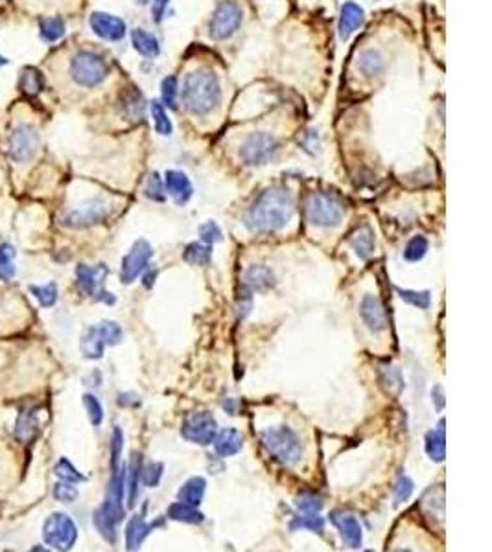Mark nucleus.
<instances>
[{
	"label": "nucleus",
	"instance_id": "nucleus-39",
	"mask_svg": "<svg viewBox=\"0 0 492 552\" xmlns=\"http://www.w3.org/2000/svg\"><path fill=\"white\" fill-rule=\"evenodd\" d=\"M30 293L39 300L43 308H52L58 300V286L56 284H44V286H30Z\"/></svg>",
	"mask_w": 492,
	"mask_h": 552
},
{
	"label": "nucleus",
	"instance_id": "nucleus-58",
	"mask_svg": "<svg viewBox=\"0 0 492 552\" xmlns=\"http://www.w3.org/2000/svg\"><path fill=\"white\" fill-rule=\"evenodd\" d=\"M135 2H137V4H139V6H146L149 2V0H135Z\"/></svg>",
	"mask_w": 492,
	"mask_h": 552
},
{
	"label": "nucleus",
	"instance_id": "nucleus-51",
	"mask_svg": "<svg viewBox=\"0 0 492 552\" xmlns=\"http://www.w3.org/2000/svg\"><path fill=\"white\" fill-rule=\"evenodd\" d=\"M199 236H201V239H203V243H209V245H212V243H218L223 239V234H221V229L218 227V223H216V221H207V223L201 225Z\"/></svg>",
	"mask_w": 492,
	"mask_h": 552
},
{
	"label": "nucleus",
	"instance_id": "nucleus-41",
	"mask_svg": "<svg viewBox=\"0 0 492 552\" xmlns=\"http://www.w3.org/2000/svg\"><path fill=\"white\" fill-rule=\"evenodd\" d=\"M426 253H428V239L419 234V236H413L406 245L404 258H406L407 262H419V260L426 256Z\"/></svg>",
	"mask_w": 492,
	"mask_h": 552
},
{
	"label": "nucleus",
	"instance_id": "nucleus-24",
	"mask_svg": "<svg viewBox=\"0 0 492 552\" xmlns=\"http://www.w3.org/2000/svg\"><path fill=\"white\" fill-rule=\"evenodd\" d=\"M426 453L430 455L433 462H443L446 457V437H445V420H441L437 429L426 434Z\"/></svg>",
	"mask_w": 492,
	"mask_h": 552
},
{
	"label": "nucleus",
	"instance_id": "nucleus-49",
	"mask_svg": "<svg viewBox=\"0 0 492 552\" xmlns=\"http://www.w3.org/2000/svg\"><path fill=\"white\" fill-rule=\"evenodd\" d=\"M413 490H415L413 481H411L410 477L402 475L397 481V484H395V505L398 506L402 503H406L411 497V494H413Z\"/></svg>",
	"mask_w": 492,
	"mask_h": 552
},
{
	"label": "nucleus",
	"instance_id": "nucleus-35",
	"mask_svg": "<svg viewBox=\"0 0 492 552\" xmlns=\"http://www.w3.org/2000/svg\"><path fill=\"white\" fill-rule=\"evenodd\" d=\"M15 249L10 243H2L0 245V280L10 282L15 276Z\"/></svg>",
	"mask_w": 492,
	"mask_h": 552
},
{
	"label": "nucleus",
	"instance_id": "nucleus-27",
	"mask_svg": "<svg viewBox=\"0 0 492 552\" xmlns=\"http://www.w3.org/2000/svg\"><path fill=\"white\" fill-rule=\"evenodd\" d=\"M43 89H44L43 74L34 67L23 68V72H20L19 76V91L23 92V94L30 96V98H34V96H37Z\"/></svg>",
	"mask_w": 492,
	"mask_h": 552
},
{
	"label": "nucleus",
	"instance_id": "nucleus-30",
	"mask_svg": "<svg viewBox=\"0 0 492 552\" xmlns=\"http://www.w3.org/2000/svg\"><path fill=\"white\" fill-rule=\"evenodd\" d=\"M168 518L173 519V521H181V523H190V525H197L203 521V514H201L197 506H190L187 503H181L177 501L173 503L170 508H168Z\"/></svg>",
	"mask_w": 492,
	"mask_h": 552
},
{
	"label": "nucleus",
	"instance_id": "nucleus-6",
	"mask_svg": "<svg viewBox=\"0 0 492 552\" xmlns=\"http://www.w3.org/2000/svg\"><path fill=\"white\" fill-rule=\"evenodd\" d=\"M43 538L48 547L56 548V551H68L74 547L78 539V527L67 514L56 512V514L48 515L44 521Z\"/></svg>",
	"mask_w": 492,
	"mask_h": 552
},
{
	"label": "nucleus",
	"instance_id": "nucleus-36",
	"mask_svg": "<svg viewBox=\"0 0 492 552\" xmlns=\"http://www.w3.org/2000/svg\"><path fill=\"white\" fill-rule=\"evenodd\" d=\"M292 530H312V532L323 534L325 530V519L319 514H302L297 515L292 521Z\"/></svg>",
	"mask_w": 492,
	"mask_h": 552
},
{
	"label": "nucleus",
	"instance_id": "nucleus-40",
	"mask_svg": "<svg viewBox=\"0 0 492 552\" xmlns=\"http://www.w3.org/2000/svg\"><path fill=\"white\" fill-rule=\"evenodd\" d=\"M397 293L404 302L415 306V308H419V310H428V308H430V302H431L430 291H411V289H398L397 287Z\"/></svg>",
	"mask_w": 492,
	"mask_h": 552
},
{
	"label": "nucleus",
	"instance_id": "nucleus-16",
	"mask_svg": "<svg viewBox=\"0 0 492 552\" xmlns=\"http://www.w3.org/2000/svg\"><path fill=\"white\" fill-rule=\"evenodd\" d=\"M332 523L338 527L340 536L343 539L345 545H349L350 548H359L364 543V530L362 525L352 514H345V512H334L332 514Z\"/></svg>",
	"mask_w": 492,
	"mask_h": 552
},
{
	"label": "nucleus",
	"instance_id": "nucleus-10",
	"mask_svg": "<svg viewBox=\"0 0 492 552\" xmlns=\"http://www.w3.org/2000/svg\"><path fill=\"white\" fill-rule=\"evenodd\" d=\"M218 433V424L212 413L209 410H197L192 413L181 425V434L185 440L199 446H209Z\"/></svg>",
	"mask_w": 492,
	"mask_h": 552
},
{
	"label": "nucleus",
	"instance_id": "nucleus-7",
	"mask_svg": "<svg viewBox=\"0 0 492 552\" xmlns=\"http://www.w3.org/2000/svg\"><path fill=\"white\" fill-rule=\"evenodd\" d=\"M277 151V138L260 131V133H253L245 138L242 148H240V158L247 166H262V164L271 161Z\"/></svg>",
	"mask_w": 492,
	"mask_h": 552
},
{
	"label": "nucleus",
	"instance_id": "nucleus-56",
	"mask_svg": "<svg viewBox=\"0 0 492 552\" xmlns=\"http://www.w3.org/2000/svg\"><path fill=\"white\" fill-rule=\"evenodd\" d=\"M431 400H433L437 410H443V407H445V392H443V387L441 385L433 387V391H431Z\"/></svg>",
	"mask_w": 492,
	"mask_h": 552
},
{
	"label": "nucleus",
	"instance_id": "nucleus-14",
	"mask_svg": "<svg viewBox=\"0 0 492 552\" xmlns=\"http://www.w3.org/2000/svg\"><path fill=\"white\" fill-rule=\"evenodd\" d=\"M359 315L371 332L378 334L387 328V311L376 295H365L359 304Z\"/></svg>",
	"mask_w": 492,
	"mask_h": 552
},
{
	"label": "nucleus",
	"instance_id": "nucleus-26",
	"mask_svg": "<svg viewBox=\"0 0 492 552\" xmlns=\"http://www.w3.org/2000/svg\"><path fill=\"white\" fill-rule=\"evenodd\" d=\"M106 346L107 344L106 341H104V337H102L98 326L87 328V332L82 337V352L87 359H100V357L104 356Z\"/></svg>",
	"mask_w": 492,
	"mask_h": 552
},
{
	"label": "nucleus",
	"instance_id": "nucleus-53",
	"mask_svg": "<svg viewBox=\"0 0 492 552\" xmlns=\"http://www.w3.org/2000/svg\"><path fill=\"white\" fill-rule=\"evenodd\" d=\"M122 446H124V437H122V431L116 427L113 431V438H111V470H116L120 466Z\"/></svg>",
	"mask_w": 492,
	"mask_h": 552
},
{
	"label": "nucleus",
	"instance_id": "nucleus-43",
	"mask_svg": "<svg viewBox=\"0 0 492 552\" xmlns=\"http://www.w3.org/2000/svg\"><path fill=\"white\" fill-rule=\"evenodd\" d=\"M94 525L98 532L104 536V539H107L109 543L116 541V523L115 521H111L100 508L94 512Z\"/></svg>",
	"mask_w": 492,
	"mask_h": 552
},
{
	"label": "nucleus",
	"instance_id": "nucleus-8",
	"mask_svg": "<svg viewBox=\"0 0 492 552\" xmlns=\"http://www.w3.org/2000/svg\"><path fill=\"white\" fill-rule=\"evenodd\" d=\"M242 24V8L236 4L235 0H223L218 4L214 15H212L211 24H209V34L216 41H223L235 34Z\"/></svg>",
	"mask_w": 492,
	"mask_h": 552
},
{
	"label": "nucleus",
	"instance_id": "nucleus-44",
	"mask_svg": "<svg viewBox=\"0 0 492 552\" xmlns=\"http://www.w3.org/2000/svg\"><path fill=\"white\" fill-rule=\"evenodd\" d=\"M83 405H85L91 424L94 425V427H98V425L104 422V407H102V403L98 401V398L92 394H85L83 396Z\"/></svg>",
	"mask_w": 492,
	"mask_h": 552
},
{
	"label": "nucleus",
	"instance_id": "nucleus-9",
	"mask_svg": "<svg viewBox=\"0 0 492 552\" xmlns=\"http://www.w3.org/2000/svg\"><path fill=\"white\" fill-rule=\"evenodd\" d=\"M107 267L104 263L100 265H85V263H80L76 267V278H78V287L82 289L83 295L87 296H94L96 300H102L106 304H113L115 302V296L107 293L106 289H102L104 282H106L107 276Z\"/></svg>",
	"mask_w": 492,
	"mask_h": 552
},
{
	"label": "nucleus",
	"instance_id": "nucleus-22",
	"mask_svg": "<svg viewBox=\"0 0 492 552\" xmlns=\"http://www.w3.org/2000/svg\"><path fill=\"white\" fill-rule=\"evenodd\" d=\"M152 529L153 525L146 523L142 514H137L129 519L128 529H125V545H128L129 551H137L146 539V536L152 532Z\"/></svg>",
	"mask_w": 492,
	"mask_h": 552
},
{
	"label": "nucleus",
	"instance_id": "nucleus-42",
	"mask_svg": "<svg viewBox=\"0 0 492 552\" xmlns=\"http://www.w3.org/2000/svg\"><path fill=\"white\" fill-rule=\"evenodd\" d=\"M54 472H56V475H58L59 479H61V481L74 482V484L85 481V477H83L82 473L78 472L76 468L72 466V464L67 460V458H59V460L56 462V466H54Z\"/></svg>",
	"mask_w": 492,
	"mask_h": 552
},
{
	"label": "nucleus",
	"instance_id": "nucleus-38",
	"mask_svg": "<svg viewBox=\"0 0 492 552\" xmlns=\"http://www.w3.org/2000/svg\"><path fill=\"white\" fill-rule=\"evenodd\" d=\"M152 116H153V124H155V131L163 137H170L173 131L172 122L168 118L166 111H164L163 104L159 101H153L152 104Z\"/></svg>",
	"mask_w": 492,
	"mask_h": 552
},
{
	"label": "nucleus",
	"instance_id": "nucleus-52",
	"mask_svg": "<svg viewBox=\"0 0 492 552\" xmlns=\"http://www.w3.org/2000/svg\"><path fill=\"white\" fill-rule=\"evenodd\" d=\"M161 94H163V101L168 107H176L177 101V77L168 76L163 80L161 85Z\"/></svg>",
	"mask_w": 492,
	"mask_h": 552
},
{
	"label": "nucleus",
	"instance_id": "nucleus-29",
	"mask_svg": "<svg viewBox=\"0 0 492 552\" xmlns=\"http://www.w3.org/2000/svg\"><path fill=\"white\" fill-rule=\"evenodd\" d=\"M131 41H133L135 50L144 56V58H157L159 52H161V46H159V41L155 35L144 32V30L137 28L133 30L131 34Z\"/></svg>",
	"mask_w": 492,
	"mask_h": 552
},
{
	"label": "nucleus",
	"instance_id": "nucleus-23",
	"mask_svg": "<svg viewBox=\"0 0 492 552\" xmlns=\"http://www.w3.org/2000/svg\"><path fill=\"white\" fill-rule=\"evenodd\" d=\"M39 431V422H37V414H35L34 409L30 410H23L19 414V418L15 422V429L13 434L19 442L26 444L30 440H34L35 434Z\"/></svg>",
	"mask_w": 492,
	"mask_h": 552
},
{
	"label": "nucleus",
	"instance_id": "nucleus-1",
	"mask_svg": "<svg viewBox=\"0 0 492 552\" xmlns=\"http://www.w3.org/2000/svg\"><path fill=\"white\" fill-rule=\"evenodd\" d=\"M295 212V199L292 192L282 186L264 190L245 214V227L251 232L273 234L290 223Z\"/></svg>",
	"mask_w": 492,
	"mask_h": 552
},
{
	"label": "nucleus",
	"instance_id": "nucleus-31",
	"mask_svg": "<svg viewBox=\"0 0 492 552\" xmlns=\"http://www.w3.org/2000/svg\"><path fill=\"white\" fill-rule=\"evenodd\" d=\"M212 258V247L209 243H190L183 253V260L190 265H209Z\"/></svg>",
	"mask_w": 492,
	"mask_h": 552
},
{
	"label": "nucleus",
	"instance_id": "nucleus-25",
	"mask_svg": "<svg viewBox=\"0 0 492 552\" xmlns=\"http://www.w3.org/2000/svg\"><path fill=\"white\" fill-rule=\"evenodd\" d=\"M205 479H203V477H192V479H188V481L181 486V490L177 491V499L190 506H199L201 501H203V495H205Z\"/></svg>",
	"mask_w": 492,
	"mask_h": 552
},
{
	"label": "nucleus",
	"instance_id": "nucleus-3",
	"mask_svg": "<svg viewBox=\"0 0 492 552\" xmlns=\"http://www.w3.org/2000/svg\"><path fill=\"white\" fill-rule=\"evenodd\" d=\"M262 446L266 451L271 455L282 466H295L297 462L302 458V446L301 440L297 437L293 429L288 425H277V427H269L262 431L260 434Z\"/></svg>",
	"mask_w": 492,
	"mask_h": 552
},
{
	"label": "nucleus",
	"instance_id": "nucleus-59",
	"mask_svg": "<svg viewBox=\"0 0 492 552\" xmlns=\"http://www.w3.org/2000/svg\"><path fill=\"white\" fill-rule=\"evenodd\" d=\"M6 63H8V59H6V58H2V56H0V67H4Z\"/></svg>",
	"mask_w": 492,
	"mask_h": 552
},
{
	"label": "nucleus",
	"instance_id": "nucleus-21",
	"mask_svg": "<svg viewBox=\"0 0 492 552\" xmlns=\"http://www.w3.org/2000/svg\"><path fill=\"white\" fill-rule=\"evenodd\" d=\"M349 242L359 260H369L371 254L374 253V232L369 225H364L358 230H354L350 234Z\"/></svg>",
	"mask_w": 492,
	"mask_h": 552
},
{
	"label": "nucleus",
	"instance_id": "nucleus-28",
	"mask_svg": "<svg viewBox=\"0 0 492 552\" xmlns=\"http://www.w3.org/2000/svg\"><path fill=\"white\" fill-rule=\"evenodd\" d=\"M122 111H124L125 118L131 122H139L144 116V98L135 87L128 89L122 94Z\"/></svg>",
	"mask_w": 492,
	"mask_h": 552
},
{
	"label": "nucleus",
	"instance_id": "nucleus-54",
	"mask_svg": "<svg viewBox=\"0 0 492 552\" xmlns=\"http://www.w3.org/2000/svg\"><path fill=\"white\" fill-rule=\"evenodd\" d=\"M251 308H253V296L249 291H244V295L240 296L238 304H236V313H238L240 319H245L251 313Z\"/></svg>",
	"mask_w": 492,
	"mask_h": 552
},
{
	"label": "nucleus",
	"instance_id": "nucleus-2",
	"mask_svg": "<svg viewBox=\"0 0 492 552\" xmlns=\"http://www.w3.org/2000/svg\"><path fill=\"white\" fill-rule=\"evenodd\" d=\"M181 98L190 115H211L221 100L220 80L209 68H197L185 77Z\"/></svg>",
	"mask_w": 492,
	"mask_h": 552
},
{
	"label": "nucleus",
	"instance_id": "nucleus-12",
	"mask_svg": "<svg viewBox=\"0 0 492 552\" xmlns=\"http://www.w3.org/2000/svg\"><path fill=\"white\" fill-rule=\"evenodd\" d=\"M153 256V249L146 239H139L133 243V247L122 260V269H120V280L122 284H131L146 271L149 260Z\"/></svg>",
	"mask_w": 492,
	"mask_h": 552
},
{
	"label": "nucleus",
	"instance_id": "nucleus-11",
	"mask_svg": "<svg viewBox=\"0 0 492 552\" xmlns=\"http://www.w3.org/2000/svg\"><path fill=\"white\" fill-rule=\"evenodd\" d=\"M107 214H109V203L106 199L96 197V199L87 201L76 208L68 210L67 214L63 215L61 223L65 227H72V229H85V227H92V225L104 221Z\"/></svg>",
	"mask_w": 492,
	"mask_h": 552
},
{
	"label": "nucleus",
	"instance_id": "nucleus-15",
	"mask_svg": "<svg viewBox=\"0 0 492 552\" xmlns=\"http://www.w3.org/2000/svg\"><path fill=\"white\" fill-rule=\"evenodd\" d=\"M91 28L98 37L106 39V41H120L125 35V23L115 15L102 13L94 11L91 15Z\"/></svg>",
	"mask_w": 492,
	"mask_h": 552
},
{
	"label": "nucleus",
	"instance_id": "nucleus-5",
	"mask_svg": "<svg viewBox=\"0 0 492 552\" xmlns=\"http://www.w3.org/2000/svg\"><path fill=\"white\" fill-rule=\"evenodd\" d=\"M70 76L82 87H96L109 76V65L100 54L78 52L70 61Z\"/></svg>",
	"mask_w": 492,
	"mask_h": 552
},
{
	"label": "nucleus",
	"instance_id": "nucleus-13",
	"mask_svg": "<svg viewBox=\"0 0 492 552\" xmlns=\"http://www.w3.org/2000/svg\"><path fill=\"white\" fill-rule=\"evenodd\" d=\"M39 148V134L34 125L20 124L10 137V155L13 161L24 162L32 158Z\"/></svg>",
	"mask_w": 492,
	"mask_h": 552
},
{
	"label": "nucleus",
	"instance_id": "nucleus-55",
	"mask_svg": "<svg viewBox=\"0 0 492 552\" xmlns=\"http://www.w3.org/2000/svg\"><path fill=\"white\" fill-rule=\"evenodd\" d=\"M168 2H170V0H153L152 17L155 23H161V20H163L164 11H166V8H168Z\"/></svg>",
	"mask_w": 492,
	"mask_h": 552
},
{
	"label": "nucleus",
	"instance_id": "nucleus-45",
	"mask_svg": "<svg viewBox=\"0 0 492 552\" xmlns=\"http://www.w3.org/2000/svg\"><path fill=\"white\" fill-rule=\"evenodd\" d=\"M295 506L301 514H319L321 508H323V501L314 494H305L297 497Z\"/></svg>",
	"mask_w": 492,
	"mask_h": 552
},
{
	"label": "nucleus",
	"instance_id": "nucleus-20",
	"mask_svg": "<svg viewBox=\"0 0 492 552\" xmlns=\"http://www.w3.org/2000/svg\"><path fill=\"white\" fill-rule=\"evenodd\" d=\"M244 284L251 291H268L275 286V275L269 267L254 263L245 271Z\"/></svg>",
	"mask_w": 492,
	"mask_h": 552
},
{
	"label": "nucleus",
	"instance_id": "nucleus-47",
	"mask_svg": "<svg viewBox=\"0 0 492 552\" xmlns=\"http://www.w3.org/2000/svg\"><path fill=\"white\" fill-rule=\"evenodd\" d=\"M163 470L164 466L161 464V462H149L148 466L142 468V482L144 486H148V488H155V486L161 482V477H163Z\"/></svg>",
	"mask_w": 492,
	"mask_h": 552
},
{
	"label": "nucleus",
	"instance_id": "nucleus-32",
	"mask_svg": "<svg viewBox=\"0 0 492 552\" xmlns=\"http://www.w3.org/2000/svg\"><path fill=\"white\" fill-rule=\"evenodd\" d=\"M358 70L365 77H374L383 70V58L376 50H365L358 59Z\"/></svg>",
	"mask_w": 492,
	"mask_h": 552
},
{
	"label": "nucleus",
	"instance_id": "nucleus-48",
	"mask_svg": "<svg viewBox=\"0 0 492 552\" xmlns=\"http://www.w3.org/2000/svg\"><path fill=\"white\" fill-rule=\"evenodd\" d=\"M98 330H100L102 337H104L106 344H109V346L118 344L120 339H122V328H120L116 322H113V320H104L102 324H98Z\"/></svg>",
	"mask_w": 492,
	"mask_h": 552
},
{
	"label": "nucleus",
	"instance_id": "nucleus-33",
	"mask_svg": "<svg viewBox=\"0 0 492 552\" xmlns=\"http://www.w3.org/2000/svg\"><path fill=\"white\" fill-rule=\"evenodd\" d=\"M39 30H41V37L47 43H54L65 35V23L59 17H47V19L41 20L39 24Z\"/></svg>",
	"mask_w": 492,
	"mask_h": 552
},
{
	"label": "nucleus",
	"instance_id": "nucleus-46",
	"mask_svg": "<svg viewBox=\"0 0 492 552\" xmlns=\"http://www.w3.org/2000/svg\"><path fill=\"white\" fill-rule=\"evenodd\" d=\"M144 194H146V197H148V199L157 201V203L164 201V197H166V192H164L163 181H161L159 173H152V175L148 177V181H146V188H144Z\"/></svg>",
	"mask_w": 492,
	"mask_h": 552
},
{
	"label": "nucleus",
	"instance_id": "nucleus-34",
	"mask_svg": "<svg viewBox=\"0 0 492 552\" xmlns=\"http://www.w3.org/2000/svg\"><path fill=\"white\" fill-rule=\"evenodd\" d=\"M380 381H382L387 391L393 392V394H400V391L404 389V380H402L400 370L397 367H393V365H386V367L380 368Z\"/></svg>",
	"mask_w": 492,
	"mask_h": 552
},
{
	"label": "nucleus",
	"instance_id": "nucleus-37",
	"mask_svg": "<svg viewBox=\"0 0 492 552\" xmlns=\"http://www.w3.org/2000/svg\"><path fill=\"white\" fill-rule=\"evenodd\" d=\"M140 477H142V460H140V455H133V460L129 466V506H135L137 503Z\"/></svg>",
	"mask_w": 492,
	"mask_h": 552
},
{
	"label": "nucleus",
	"instance_id": "nucleus-18",
	"mask_svg": "<svg viewBox=\"0 0 492 552\" xmlns=\"http://www.w3.org/2000/svg\"><path fill=\"white\" fill-rule=\"evenodd\" d=\"M365 20V11L364 8L356 2H345L341 6V13H340V24H338V30H340V39L341 41H347L350 39V35L356 32V30L364 24Z\"/></svg>",
	"mask_w": 492,
	"mask_h": 552
},
{
	"label": "nucleus",
	"instance_id": "nucleus-50",
	"mask_svg": "<svg viewBox=\"0 0 492 552\" xmlns=\"http://www.w3.org/2000/svg\"><path fill=\"white\" fill-rule=\"evenodd\" d=\"M54 497L61 501V503H72L78 497V488L74 486V482H58V484L54 486Z\"/></svg>",
	"mask_w": 492,
	"mask_h": 552
},
{
	"label": "nucleus",
	"instance_id": "nucleus-57",
	"mask_svg": "<svg viewBox=\"0 0 492 552\" xmlns=\"http://www.w3.org/2000/svg\"><path fill=\"white\" fill-rule=\"evenodd\" d=\"M155 276H157V272H149V275L144 276V286L152 287V284L155 282Z\"/></svg>",
	"mask_w": 492,
	"mask_h": 552
},
{
	"label": "nucleus",
	"instance_id": "nucleus-17",
	"mask_svg": "<svg viewBox=\"0 0 492 552\" xmlns=\"http://www.w3.org/2000/svg\"><path fill=\"white\" fill-rule=\"evenodd\" d=\"M164 188H166V192L177 205H187L192 194H194V188H192V182L187 177V173L177 172V170L166 172V175H164Z\"/></svg>",
	"mask_w": 492,
	"mask_h": 552
},
{
	"label": "nucleus",
	"instance_id": "nucleus-19",
	"mask_svg": "<svg viewBox=\"0 0 492 552\" xmlns=\"http://www.w3.org/2000/svg\"><path fill=\"white\" fill-rule=\"evenodd\" d=\"M212 442H214V449L220 457H233L244 446V437L236 429L227 427L221 429L220 433H216Z\"/></svg>",
	"mask_w": 492,
	"mask_h": 552
},
{
	"label": "nucleus",
	"instance_id": "nucleus-4",
	"mask_svg": "<svg viewBox=\"0 0 492 552\" xmlns=\"http://www.w3.org/2000/svg\"><path fill=\"white\" fill-rule=\"evenodd\" d=\"M306 219L316 227H336L345 215V205L340 197L314 192L305 203Z\"/></svg>",
	"mask_w": 492,
	"mask_h": 552
}]
</instances>
